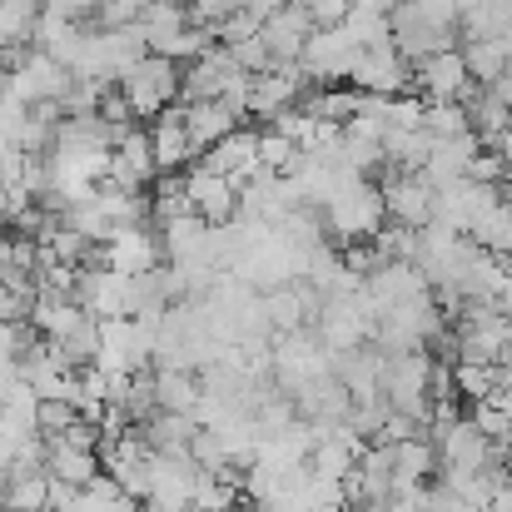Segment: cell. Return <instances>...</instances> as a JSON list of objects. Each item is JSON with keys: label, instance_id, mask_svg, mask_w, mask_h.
Instances as JSON below:
<instances>
[{"label": "cell", "instance_id": "1", "mask_svg": "<svg viewBox=\"0 0 512 512\" xmlns=\"http://www.w3.org/2000/svg\"><path fill=\"white\" fill-rule=\"evenodd\" d=\"M324 224L329 234L343 244H373L383 229H388V204H383V189L368 184V174H348L334 199L324 204Z\"/></svg>", "mask_w": 512, "mask_h": 512}, {"label": "cell", "instance_id": "2", "mask_svg": "<svg viewBox=\"0 0 512 512\" xmlns=\"http://www.w3.org/2000/svg\"><path fill=\"white\" fill-rule=\"evenodd\" d=\"M179 85H184V70L165 60V55H145L125 80H120V95L130 100V110H135V120H160L165 110H174V100H179Z\"/></svg>", "mask_w": 512, "mask_h": 512}, {"label": "cell", "instance_id": "3", "mask_svg": "<svg viewBox=\"0 0 512 512\" xmlns=\"http://www.w3.org/2000/svg\"><path fill=\"white\" fill-rule=\"evenodd\" d=\"M75 85H80V80H75L50 50H25L20 65L10 70V100H20L25 110H35V105H60Z\"/></svg>", "mask_w": 512, "mask_h": 512}, {"label": "cell", "instance_id": "4", "mask_svg": "<svg viewBox=\"0 0 512 512\" xmlns=\"http://www.w3.org/2000/svg\"><path fill=\"white\" fill-rule=\"evenodd\" d=\"M358 55H363V50H358V40H353L343 25H324V30H314V40L304 45L299 70H304L309 85L329 90V85H348V80H353Z\"/></svg>", "mask_w": 512, "mask_h": 512}, {"label": "cell", "instance_id": "5", "mask_svg": "<svg viewBox=\"0 0 512 512\" xmlns=\"http://www.w3.org/2000/svg\"><path fill=\"white\" fill-rule=\"evenodd\" d=\"M512 348V319L498 309H468L453 324V353L458 363H503Z\"/></svg>", "mask_w": 512, "mask_h": 512}, {"label": "cell", "instance_id": "6", "mask_svg": "<svg viewBox=\"0 0 512 512\" xmlns=\"http://www.w3.org/2000/svg\"><path fill=\"white\" fill-rule=\"evenodd\" d=\"M383 204H388V224H403V229H428L433 224V204H438V189L423 179L418 170H393L383 174Z\"/></svg>", "mask_w": 512, "mask_h": 512}, {"label": "cell", "instance_id": "7", "mask_svg": "<svg viewBox=\"0 0 512 512\" xmlns=\"http://www.w3.org/2000/svg\"><path fill=\"white\" fill-rule=\"evenodd\" d=\"M413 90L428 105H463L473 95V75H468L463 50H438V55L418 60L413 65Z\"/></svg>", "mask_w": 512, "mask_h": 512}, {"label": "cell", "instance_id": "8", "mask_svg": "<svg viewBox=\"0 0 512 512\" xmlns=\"http://www.w3.org/2000/svg\"><path fill=\"white\" fill-rule=\"evenodd\" d=\"M309 90H314V85L304 80V70H299V65L264 70V75H254V90H249V120L274 125V120H284L289 110H299Z\"/></svg>", "mask_w": 512, "mask_h": 512}, {"label": "cell", "instance_id": "9", "mask_svg": "<svg viewBox=\"0 0 512 512\" xmlns=\"http://www.w3.org/2000/svg\"><path fill=\"white\" fill-rule=\"evenodd\" d=\"M358 95H378V100H398V95H408V85H413V65L403 60V50L398 45H373V50H363L358 55V65H353V80H348Z\"/></svg>", "mask_w": 512, "mask_h": 512}, {"label": "cell", "instance_id": "10", "mask_svg": "<svg viewBox=\"0 0 512 512\" xmlns=\"http://www.w3.org/2000/svg\"><path fill=\"white\" fill-rule=\"evenodd\" d=\"M160 254H165V239L150 229V224H135V229H120L115 239L100 244V264L125 274V279H140V274H155L160 269Z\"/></svg>", "mask_w": 512, "mask_h": 512}, {"label": "cell", "instance_id": "11", "mask_svg": "<svg viewBox=\"0 0 512 512\" xmlns=\"http://www.w3.org/2000/svg\"><path fill=\"white\" fill-rule=\"evenodd\" d=\"M184 194H189V209L204 219V224H234L239 219V184L224 179V174H209L199 160L184 170Z\"/></svg>", "mask_w": 512, "mask_h": 512}, {"label": "cell", "instance_id": "12", "mask_svg": "<svg viewBox=\"0 0 512 512\" xmlns=\"http://www.w3.org/2000/svg\"><path fill=\"white\" fill-rule=\"evenodd\" d=\"M314 30H319V20L294 0V5H284L279 15H269L259 35H264V45H269L274 65H299V55H304V45L314 40Z\"/></svg>", "mask_w": 512, "mask_h": 512}, {"label": "cell", "instance_id": "13", "mask_svg": "<svg viewBox=\"0 0 512 512\" xmlns=\"http://www.w3.org/2000/svg\"><path fill=\"white\" fill-rule=\"evenodd\" d=\"M75 304L90 314V319H130V279L125 274H115V269H85L80 274V294H75Z\"/></svg>", "mask_w": 512, "mask_h": 512}, {"label": "cell", "instance_id": "14", "mask_svg": "<svg viewBox=\"0 0 512 512\" xmlns=\"http://www.w3.org/2000/svg\"><path fill=\"white\" fill-rule=\"evenodd\" d=\"M199 165H204L209 174L234 179V184H239V194H244V184L264 170V165H259V130H234V135H229V140H219L209 155H199Z\"/></svg>", "mask_w": 512, "mask_h": 512}, {"label": "cell", "instance_id": "15", "mask_svg": "<svg viewBox=\"0 0 512 512\" xmlns=\"http://www.w3.org/2000/svg\"><path fill=\"white\" fill-rule=\"evenodd\" d=\"M433 448H438V468H488V463H498V448L473 428V418H458L453 428H443L433 438Z\"/></svg>", "mask_w": 512, "mask_h": 512}, {"label": "cell", "instance_id": "16", "mask_svg": "<svg viewBox=\"0 0 512 512\" xmlns=\"http://www.w3.org/2000/svg\"><path fill=\"white\" fill-rule=\"evenodd\" d=\"M155 174H160V165H155L150 130H130V135L115 145V155H110V179H105V184H115V189H145Z\"/></svg>", "mask_w": 512, "mask_h": 512}, {"label": "cell", "instance_id": "17", "mask_svg": "<svg viewBox=\"0 0 512 512\" xmlns=\"http://www.w3.org/2000/svg\"><path fill=\"white\" fill-rule=\"evenodd\" d=\"M150 145H155L160 174H179L199 160V150H194V140H189V125H184V105L165 110V115L150 125Z\"/></svg>", "mask_w": 512, "mask_h": 512}, {"label": "cell", "instance_id": "18", "mask_svg": "<svg viewBox=\"0 0 512 512\" xmlns=\"http://www.w3.org/2000/svg\"><path fill=\"white\" fill-rule=\"evenodd\" d=\"M184 125H189L194 150L209 155L219 140H229L234 130H244V115H234L224 100H199V105H184Z\"/></svg>", "mask_w": 512, "mask_h": 512}, {"label": "cell", "instance_id": "19", "mask_svg": "<svg viewBox=\"0 0 512 512\" xmlns=\"http://www.w3.org/2000/svg\"><path fill=\"white\" fill-rule=\"evenodd\" d=\"M45 473L55 478V483H65V488H90L100 473H105V463H100V453H85V448H65L60 438H45Z\"/></svg>", "mask_w": 512, "mask_h": 512}, {"label": "cell", "instance_id": "20", "mask_svg": "<svg viewBox=\"0 0 512 512\" xmlns=\"http://www.w3.org/2000/svg\"><path fill=\"white\" fill-rule=\"evenodd\" d=\"M189 25H194V20H189V5H184V0H150V10L140 15V30H145L150 55H165Z\"/></svg>", "mask_w": 512, "mask_h": 512}, {"label": "cell", "instance_id": "21", "mask_svg": "<svg viewBox=\"0 0 512 512\" xmlns=\"http://www.w3.org/2000/svg\"><path fill=\"white\" fill-rule=\"evenodd\" d=\"M155 398L160 413H199L204 403V378H194L189 368H155Z\"/></svg>", "mask_w": 512, "mask_h": 512}, {"label": "cell", "instance_id": "22", "mask_svg": "<svg viewBox=\"0 0 512 512\" xmlns=\"http://www.w3.org/2000/svg\"><path fill=\"white\" fill-rule=\"evenodd\" d=\"M264 319H269V329H274V339L279 334H299L314 314H309V299H304V279L299 284H284V289H269L264 294Z\"/></svg>", "mask_w": 512, "mask_h": 512}, {"label": "cell", "instance_id": "23", "mask_svg": "<svg viewBox=\"0 0 512 512\" xmlns=\"http://www.w3.org/2000/svg\"><path fill=\"white\" fill-rule=\"evenodd\" d=\"M463 60H468L473 85H498L512 65V35H498V40H463Z\"/></svg>", "mask_w": 512, "mask_h": 512}, {"label": "cell", "instance_id": "24", "mask_svg": "<svg viewBox=\"0 0 512 512\" xmlns=\"http://www.w3.org/2000/svg\"><path fill=\"white\" fill-rule=\"evenodd\" d=\"M0 512H50V473L45 468H15L5 483Z\"/></svg>", "mask_w": 512, "mask_h": 512}, {"label": "cell", "instance_id": "25", "mask_svg": "<svg viewBox=\"0 0 512 512\" xmlns=\"http://www.w3.org/2000/svg\"><path fill=\"white\" fill-rule=\"evenodd\" d=\"M30 324L40 329V339L45 343H60V339H70L80 324H90V314H85L75 299H50V294H40V304H35Z\"/></svg>", "mask_w": 512, "mask_h": 512}, {"label": "cell", "instance_id": "26", "mask_svg": "<svg viewBox=\"0 0 512 512\" xmlns=\"http://www.w3.org/2000/svg\"><path fill=\"white\" fill-rule=\"evenodd\" d=\"M199 433H204V428H199L189 413H155V418L140 428V438H145L155 453H189Z\"/></svg>", "mask_w": 512, "mask_h": 512}, {"label": "cell", "instance_id": "27", "mask_svg": "<svg viewBox=\"0 0 512 512\" xmlns=\"http://www.w3.org/2000/svg\"><path fill=\"white\" fill-rule=\"evenodd\" d=\"M453 378H458V398L468 403H483L498 393V363H453Z\"/></svg>", "mask_w": 512, "mask_h": 512}, {"label": "cell", "instance_id": "28", "mask_svg": "<svg viewBox=\"0 0 512 512\" xmlns=\"http://www.w3.org/2000/svg\"><path fill=\"white\" fill-rule=\"evenodd\" d=\"M80 423V408L75 403H40V438H60Z\"/></svg>", "mask_w": 512, "mask_h": 512}, {"label": "cell", "instance_id": "29", "mask_svg": "<svg viewBox=\"0 0 512 512\" xmlns=\"http://www.w3.org/2000/svg\"><path fill=\"white\" fill-rule=\"evenodd\" d=\"M239 10H244L239 0H189V20L194 25H209V30L224 25V20H234Z\"/></svg>", "mask_w": 512, "mask_h": 512}, {"label": "cell", "instance_id": "30", "mask_svg": "<svg viewBox=\"0 0 512 512\" xmlns=\"http://www.w3.org/2000/svg\"><path fill=\"white\" fill-rule=\"evenodd\" d=\"M488 90H493V95H498V100H503V105L512 110V65H508V75H503L498 85H488Z\"/></svg>", "mask_w": 512, "mask_h": 512}, {"label": "cell", "instance_id": "31", "mask_svg": "<svg viewBox=\"0 0 512 512\" xmlns=\"http://www.w3.org/2000/svg\"><path fill=\"white\" fill-rule=\"evenodd\" d=\"M5 95H10V70L0 65V100H5Z\"/></svg>", "mask_w": 512, "mask_h": 512}, {"label": "cell", "instance_id": "32", "mask_svg": "<svg viewBox=\"0 0 512 512\" xmlns=\"http://www.w3.org/2000/svg\"><path fill=\"white\" fill-rule=\"evenodd\" d=\"M508 35H512V25H508Z\"/></svg>", "mask_w": 512, "mask_h": 512}]
</instances>
